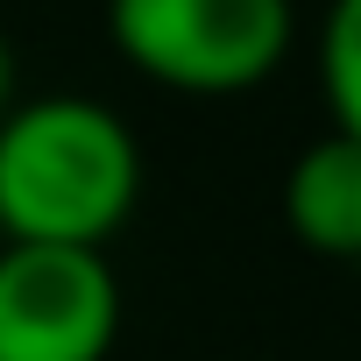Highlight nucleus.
Returning a JSON list of instances; mask_svg holds the SVG:
<instances>
[{
  "label": "nucleus",
  "mask_w": 361,
  "mask_h": 361,
  "mask_svg": "<svg viewBox=\"0 0 361 361\" xmlns=\"http://www.w3.org/2000/svg\"><path fill=\"white\" fill-rule=\"evenodd\" d=\"M142 206V142L85 92H36L0 121V241L106 248Z\"/></svg>",
  "instance_id": "nucleus-1"
},
{
  "label": "nucleus",
  "mask_w": 361,
  "mask_h": 361,
  "mask_svg": "<svg viewBox=\"0 0 361 361\" xmlns=\"http://www.w3.org/2000/svg\"><path fill=\"white\" fill-rule=\"evenodd\" d=\"M106 36L163 92L234 99L283 71L298 43L290 0H106Z\"/></svg>",
  "instance_id": "nucleus-2"
},
{
  "label": "nucleus",
  "mask_w": 361,
  "mask_h": 361,
  "mask_svg": "<svg viewBox=\"0 0 361 361\" xmlns=\"http://www.w3.org/2000/svg\"><path fill=\"white\" fill-rule=\"evenodd\" d=\"M121 340V276L106 248L0 241V361H106Z\"/></svg>",
  "instance_id": "nucleus-3"
},
{
  "label": "nucleus",
  "mask_w": 361,
  "mask_h": 361,
  "mask_svg": "<svg viewBox=\"0 0 361 361\" xmlns=\"http://www.w3.org/2000/svg\"><path fill=\"white\" fill-rule=\"evenodd\" d=\"M283 227L298 248L326 262H361V142L354 135H319L298 149L283 170Z\"/></svg>",
  "instance_id": "nucleus-4"
},
{
  "label": "nucleus",
  "mask_w": 361,
  "mask_h": 361,
  "mask_svg": "<svg viewBox=\"0 0 361 361\" xmlns=\"http://www.w3.org/2000/svg\"><path fill=\"white\" fill-rule=\"evenodd\" d=\"M319 92H326L333 135L361 142V0H326V22H319Z\"/></svg>",
  "instance_id": "nucleus-5"
},
{
  "label": "nucleus",
  "mask_w": 361,
  "mask_h": 361,
  "mask_svg": "<svg viewBox=\"0 0 361 361\" xmlns=\"http://www.w3.org/2000/svg\"><path fill=\"white\" fill-rule=\"evenodd\" d=\"M22 106V92H15V50H8V36H0V121H8Z\"/></svg>",
  "instance_id": "nucleus-6"
}]
</instances>
